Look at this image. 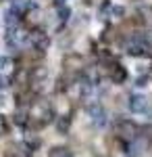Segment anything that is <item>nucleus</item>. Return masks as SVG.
Segmentation results:
<instances>
[{
	"instance_id": "16",
	"label": "nucleus",
	"mask_w": 152,
	"mask_h": 157,
	"mask_svg": "<svg viewBox=\"0 0 152 157\" xmlns=\"http://www.w3.org/2000/svg\"><path fill=\"white\" fill-rule=\"evenodd\" d=\"M85 2H88V4H100V0H85ZM102 2H104V0H102Z\"/></svg>"
},
{
	"instance_id": "1",
	"label": "nucleus",
	"mask_w": 152,
	"mask_h": 157,
	"mask_svg": "<svg viewBox=\"0 0 152 157\" xmlns=\"http://www.w3.org/2000/svg\"><path fill=\"white\" fill-rule=\"evenodd\" d=\"M54 120V109L48 101H35L29 107V124L27 128H31L34 132L42 130L44 126H48V121Z\"/></svg>"
},
{
	"instance_id": "5",
	"label": "nucleus",
	"mask_w": 152,
	"mask_h": 157,
	"mask_svg": "<svg viewBox=\"0 0 152 157\" xmlns=\"http://www.w3.org/2000/svg\"><path fill=\"white\" fill-rule=\"evenodd\" d=\"M127 107L131 113H138V115H146L150 111V101L144 97V94H131L129 97Z\"/></svg>"
},
{
	"instance_id": "14",
	"label": "nucleus",
	"mask_w": 152,
	"mask_h": 157,
	"mask_svg": "<svg viewBox=\"0 0 152 157\" xmlns=\"http://www.w3.org/2000/svg\"><path fill=\"white\" fill-rule=\"evenodd\" d=\"M59 15H60V19H63V21H67V19H69V15H71V9H69V6H59Z\"/></svg>"
},
{
	"instance_id": "12",
	"label": "nucleus",
	"mask_w": 152,
	"mask_h": 157,
	"mask_svg": "<svg viewBox=\"0 0 152 157\" xmlns=\"http://www.w3.org/2000/svg\"><path fill=\"white\" fill-rule=\"evenodd\" d=\"M48 157H73V153L67 147H54V149L48 151Z\"/></svg>"
},
{
	"instance_id": "6",
	"label": "nucleus",
	"mask_w": 152,
	"mask_h": 157,
	"mask_svg": "<svg viewBox=\"0 0 152 157\" xmlns=\"http://www.w3.org/2000/svg\"><path fill=\"white\" fill-rule=\"evenodd\" d=\"M23 21L27 25V29H38L42 25V21H44V13L40 11L35 4H29V9L23 15Z\"/></svg>"
},
{
	"instance_id": "17",
	"label": "nucleus",
	"mask_w": 152,
	"mask_h": 157,
	"mask_svg": "<svg viewBox=\"0 0 152 157\" xmlns=\"http://www.w3.org/2000/svg\"><path fill=\"white\" fill-rule=\"evenodd\" d=\"M2 82H4V80H2V78H0V86H4V84H2Z\"/></svg>"
},
{
	"instance_id": "15",
	"label": "nucleus",
	"mask_w": 152,
	"mask_h": 157,
	"mask_svg": "<svg viewBox=\"0 0 152 157\" xmlns=\"http://www.w3.org/2000/svg\"><path fill=\"white\" fill-rule=\"evenodd\" d=\"M6 65H11V59L9 57H0V69H4Z\"/></svg>"
},
{
	"instance_id": "10",
	"label": "nucleus",
	"mask_w": 152,
	"mask_h": 157,
	"mask_svg": "<svg viewBox=\"0 0 152 157\" xmlns=\"http://www.w3.org/2000/svg\"><path fill=\"white\" fill-rule=\"evenodd\" d=\"M13 121H15V126H21V128H25L27 124H29V111L23 107H19L15 113H13Z\"/></svg>"
},
{
	"instance_id": "7",
	"label": "nucleus",
	"mask_w": 152,
	"mask_h": 157,
	"mask_svg": "<svg viewBox=\"0 0 152 157\" xmlns=\"http://www.w3.org/2000/svg\"><path fill=\"white\" fill-rule=\"evenodd\" d=\"M81 67H83V59L79 55H67L63 59V69H65L67 75H73V73L81 71Z\"/></svg>"
},
{
	"instance_id": "3",
	"label": "nucleus",
	"mask_w": 152,
	"mask_h": 157,
	"mask_svg": "<svg viewBox=\"0 0 152 157\" xmlns=\"http://www.w3.org/2000/svg\"><path fill=\"white\" fill-rule=\"evenodd\" d=\"M125 50H127V55H131V57H142V55H148L150 44L142 36H133L127 44H125Z\"/></svg>"
},
{
	"instance_id": "8",
	"label": "nucleus",
	"mask_w": 152,
	"mask_h": 157,
	"mask_svg": "<svg viewBox=\"0 0 152 157\" xmlns=\"http://www.w3.org/2000/svg\"><path fill=\"white\" fill-rule=\"evenodd\" d=\"M106 71H108V78L115 82V84H121V82H125V78H127V71H125V67L117 63V61H110L108 63V67H106Z\"/></svg>"
},
{
	"instance_id": "13",
	"label": "nucleus",
	"mask_w": 152,
	"mask_h": 157,
	"mask_svg": "<svg viewBox=\"0 0 152 157\" xmlns=\"http://www.w3.org/2000/svg\"><path fill=\"white\" fill-rule=\"evenodd\" d=\"M9 130H11V126H9L6 117H4V115H0V136H6Z\"/></svg>"
},
{
	"instance_id": "11",
	"label": "nucleus",
	"mask_w": 152,
	"mask_h": 157,
	"mask_svg": "<svg viewBox=\"0 0 152 157\" xmlns=\"http://www.w3.org/2000/svg\"><path fill=\"white\" fill-rule=\"evenodd\" d=\"M71 128V115H59L56 117V130L60 134H67Z\"/></svg>"
},
{
	"instance_id": "4",
	"label": "nucleus",
	"mask_w": 152,
	"mask_h": 157,
	"mask_svg": "<svg viewBox=\"0 0 152 157\" xmlns=\"http://www.w3.org/2000/svg\"><path fill=\"white\" fill-rule=\"evenodd\" d=\"M29 42H31V46L35 50H40V52H46L50 48V36H48L44 29H31V34H29Z\"/></svg>"
},
{
	"instance_id": "2",
	"label": "nucleus",
	"mask_w": 152,
	"mask_h": 157,
	"mask_svg": "<svg viewBox=\"0 0 152 157\" xmlns=\"http://www.w3.org/2000/svg\"><path fill=\"white\" fill-rule=\"evenodd\" d=\"M117 136L121 140H125V143H133L140 136V126L129 120H121L117 124Z\"/></svg>"
},
{
	"instance_id": "9",
	"label": "nucleus",
	"mask_w": 152,
	"mask_h": 157,
	"mask_svg": "<svg viewBox=\"0 0 152 157\" xmlns=\"http://www.w3.org/2000/svg\"><path fill=\"white\" fill-rule=\"evenodd\" d=\"M88 115L92 117L94 124H98V126H102L106 121V111L102 105H98V103H92V105H88Z\"/></svg>"
}]
</instances>
